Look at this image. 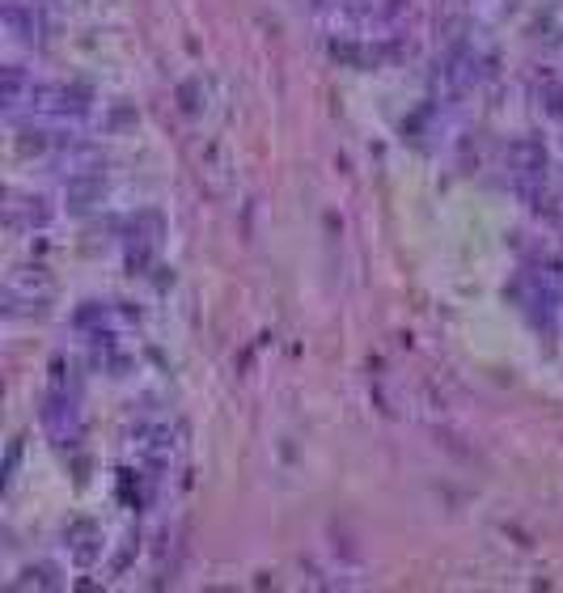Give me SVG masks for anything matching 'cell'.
<instances>
[{
  "mask_svg": "<svg viewBox=\"0 0 563 593\" xmlns=\"http://www.w3.org/2000/svg\"><path fill=\"white\" fill-rule=\"evenodd\" d=\"M4 22H9V34H17V39H26V43H39L43 39V13H39V4L34 0H9L4 4Z\"/></svg>",
  "mask_w": 563,
  "mask_h": 593,
  "instance_id": "obj_5",
  "label": "cell"
},
{
  "mask_svg": "<svg viewBox=\"0 0 563 593\" xmlns=\"http://www.w3.org/2000/svg\"><path fill=\"white\" fill-rule=\"evenodd\" d=\"M43 424H47V432H51L56 445H76V437H81V407H76V394H68L64 385H56V390L47 394Z\"/></svg>",
  "mask_w": 563,
  "mask_h": 593,
  "instance_id": "obj_2",
  "label": "cell"
},
{
  "mask_svg": "<svg viewBox=\"0 0 563 593\" xmlns=\"http://www.w3.org/2000/svg\"><path fill=\"white\" fill-rule=\"evenodd\" d=\"M525 305L538 323H555V314H563V267H538L525 276Z\"/></svg>",
  "mask_w": 563,
  "mask_h": 593,
  "instance_id": "obj_1",
  "label": "cell"
},
{
  "mask_svg": "<svg viewBox=\"0 0 563 593\" xmlns=\"http://www.w3.org/2000/svg\"><path fill=\"white\" fill-rule=\"evenodd\" d=\"M4 212H9V225H17V229H34V225H47V217H51L43 199H17V195L9 199V208H4Z\"/></svg>",
  "mask_w": 563,
  "mask_h": 593,
  "instance_id": "obj_6",
  "label": "cell"
},
{
  "mask_svg": "<svg viewBox=\"0 0 563 593\" xmlns=\"http://www.w3.org/2000/svg\"><path fill=\"white\" fill-rule=\"evenodd\" d=\"M508 174L517 182L521 191H533V187H542L547 182V148L538 145V140H517V145L508 148Z\"/></svg>",
  "mask_w": 563,
  "mask_h": 593,
  "instance_id": "obj_3",
  "label": "cell"
},
{
  "mask_svg": "<svg viewBox=\"0 0 563 593\" xmlns=\"http://www.w3.org/2000/svg\"><path fill=\"white\" fill-rule=\"evenodd\" d=\"M9 310L22 314V310H43V301L51 296V284H47L43 267H17L13 276H9Z\"/></svg>",
  "mask_w": 563,
  "mask_h": 593,
  "instance_id": "obj_4",
  "label": "cell"
}]
</instances>
